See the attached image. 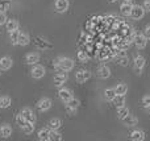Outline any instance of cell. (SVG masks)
Instances as JSON below:
<instances>
[{
	"label": "cell",
	"mask_w": 150,
	"mask_h": 141,
	"mask_svg": "<svg viewBox=\"0 0 150 141\" xmlns=\"http://www.w3.org/2000/svg\"><path fill=\"white\" fill-rule=\"evenodd\" d=\"M74 67V61L71 58H61L59 61V69L63 71H70Z\"/></svg>",
	"instance_id": "obj_1"
},
{
	"label": "cell",
	"mask_w": 150,
	"mask_h": 141,
	"mask_svg": "<svg viewBox=\"0 0 150 141\" xmlns=\"http://www.w3.org/2000/svg\"><path fill=\"white\" fill-rule=\"evenodd\" d=\"M144 13H145V9H144L142 7H140V5H134V7H132V11H130L129 16L132 18H134V20H138V18H142Z\"/></svg>",
	"instance_id": "obj_2"
},
{
	"label": "cell",
	"mask_w": 150,
	"mask_h": 141,
	"mask_svg": "<svg viewBox=\"0 0 150 141\" xmlns=\"http://www.w3.org/2000/svg\"><path fill=\"white\" fill-rule=\"evenodd\" d=\"M30 74H32V77H33V78H36V79L42 78V77L45 75V67H44V66L37 65V63H36V65L33 66V69H32Z\"/></svg>",
	"instance_id": "obj_3"
},
{
	"label": "cell",
	"mask_w": 150,
	"mask_h": 141,
	"mask_svg": "<svg viewBox=\"0 0 150 141\" xmlns=\"http://www.w3.org/2000/svg\"><path fill=\"white\" fill-rule=\"evenodd\" d=\"M78 107H79V100L74 99V98H71V99L66 103V110H67V112L70 113V115H74V113L76 112Z\"/></svg>",
	"instance_id": "obj_4"
},
{
	"label": "cell",
	"mask_w": 150,
	"mask_h": 141,
	"mask_svg": "<svg viewBox=\"0 0 150 141\" xmlns=\"http://www.w3.org/2000/svg\"><path fill=\"white\" fill-rule=\"evenodd\" d=\"M75 78H76V81L79 82V83H84V82H87L88 79L91 78V73L87 70H79L75 74Z\"/></svg>",
	"instance_id": "obj_5"
},
{
	"label": "cell",
	"mask_w": 150,
	"mask_h": 141,
	"mask_svg": "<svg viewBox=\"0 0 150 141\" xmlns=\"http://www.w3.org/2000/svg\"><path fill=\"white\" fill-rule=\"evenodd\" d=\"M134 44L138 49H144V47L146 46V44H148V38L145 37V34L138 33V34L134 36Z\"/></svg>",
	"instance_id": "obj_6"
},
{
	"label": "cell",
	"mask_w": 150,
	"mask_h": 141,
	"mask_svg": "<svg viewBox=\"0 0 150 141\" xmlns=\"http://www.w3.org/2000/svg\"><path fill=\"white\" fill-rule=\"evenodd\" d=\"M58 96H59V99L62 100V102L67 103L69 100L73 98V92H71L70 90H67V89H61L59 92H58Z\"/></svg>",
	"instance_id": "obj_7"
},
{
	"label": "cell",
	"mask_w": 150,
	"mask_h": 141,
	"mask_svg": "<svg viewBox=\"0 0 150 141\" xmlns=\"http://www.w3.org/2000/svg\"><path fill=\"white\" fill-rule=\"evenodd\" d=\"M66 79H67V74H66L63 70L59 71V73H57L54 75V83H55V86H62V84L66 82Z\"/></svg>",
	"instance_id": "obj_8"
},
{
	"label": "cell",
	"mask_w": 150,
	"mask_h": 141,
	"mask_svg": "<svg viewBox=\"0 0 150 141\" xmlns=\"http://www.w3.org/2000/svg\"><path fill=\"white\" fill-rule=\"evenodd\" d=\"M21 115L24 116V119H25L26 121L36 123V115L33 113V111H32L30 108H24V110L21 111Z\"/></svg>",
	"instance_id": "obj_9"
},
{
	"label": "cell",
	"mask_w": 150,
	"mask_h": 141,
	"mask_svg": "<svg viewBox=\"0 0 150 141\" xmlns=\"http://www.w3.org/2000/svg\"><path fill=\"white\" fill-rule=\"evenodd\" d=\"M69 8V0H57L55 1V11L59 13L66 12Z\"/></svg>",
	"instance_id": "obj_10"
},
{
	"label": "cell",
	"mask_w": 150,
	"mask_h": 141,
	"mask_svg": "<svg viewBox=\"0 0 150 141\" xmlns=\"http://www.w3.org/2000/svg\"><path fill=\"white\" fill-rule=\"evenodd\" d=\"M11 67H12V58L7 55L0 58V70H9Z\"/></svg>",
	"instance_id": "obj_11"
},
{
	"label": "cell",
	"mask_w": 150,
	"mask_h": 141,
	"mask_svg": "<svg viewBox=\"0 0 150 141\" xmlns=\"http://www.w3.org/2000/svg\"><path fill=\"white\" fill-rule=\"evenodd\" d=\"M37 107H38L40 111H47L50 107H52V100H50L49 98H42V99L38 102Z\"/></svg>",
	"instance_id": "obj_12"
},
{
	"label": "cell",
	"mask_w": 150,
	"mask_h": 141,
	"mask_svg": "<svg viewBox=\"0 0 150 141\" xmlns=\"http://www.w3.org/2000/svg\"><path fill=\"white\" fill-rule=\"evenodd\" d=\"M40 61V54L38 53H29L25 57V63L26 65H36Z\"/></svg>",
	"instance_id": "obj_13"
},
{
	"label": "cell",
	"mask_w": 150,
	"mask_h": 141,
	"mask_svg": "<svg viewBox=\"0 0 150 141\" xmlns=\"http://www.w3.org/2000/svg\"><path fill=\"white\" fill-rule=\"evenodd\" d=\"M11 135H12V128H11V125H8V124H3V125L0 127V137H3V139H8Z\"/></svg>",
	"instance_id": "obj_14"
},
{
	"label": "cell",
	"mask_w": 150,
	"mask_h": 141,
	"mask_svg": "<svg viewBox=\"0 0 150 141\" xmlns=\"http://www.w3.org/2000/svg\"><path fill=\"white\" fill-rule=\"evenodd\" d=\"M98 75L100 77V78L105 79L111 75V70H109L108 66H100V67L98 69Z\"/></svg>",
	"instance_id": "obj_15"
},
{
	"label": "cell",
	"mask_w": 150,
	"mask_h": 141,
	"mask_svg": "<svg viewBox=\"0 0 150 141\" xmlns=\"http://www.w3.org/2000/svg\"><path fill=\"white\" fill-rule=\"evenodd\" d=\"M47 125H49V129H52V131H58V129L61 128V125H62V121H61V119L54 118L49 121Z\"/></svg>",
	"instance_id": "obj_16"
},
{
	"label": "cell",
	"mask_w": 150,
	"mask_h": 141,
	"mask_svg": "<svg viewBox=\"0 0 150 141\" xmlns=\"http://www.w3.org/2000/svg\"><path fill=\"white\" fill-rule=\"evenodd\" d=\"M137 121H138V120H137V118L132 116L130 113H129L128 116H125L124 119H122V123H124L127 127H134L136 124H137Z\"/></svg>",
	"instance_id": "obj_17"
},
{
	"label": "cell",
	"mask_w": 150,
	"mask_h": 141,
	"mask_svg": "<svg viewBox=\"0 0 150 141\" xmlns=\"http://www.w3.org/2000/svg\"><path fill=\"white\" fill-rule=\"evenodd\" d=\"M129 137L132 140H136V141H142V140H145V133H144L142 131H133V132H130V135H129Z\"/></svg>",
	"instance_id": "obj_18"
},
{
	"label": "cell",
	"mask_w": 150,
	"mask_h": 141,
	"mask_svg": "<svg viewBox=\"0 0 150 141\" xmlns=\"http://www.w3.org/2000/svg\"><path fill=\"white\" fill-rule=\"evenodd\" d=\"M28 44H29V34L25 33V32H20L18 33V45L25 46Z\"/></svg>",
	"instance_id": "obj_19"
},
{
	"label": "cell",
	"mask_w": 150,
	"mask_h": 141,
	"mask_svg": "<svg viewBox=\"0 0 150 141\" xmlns=\"http://www.w3.org/2000/svg\"><path fill=\"white\" fill-rule=\"evenodd\" d=\"M113 104L116 106L117 108L119 107H122V106L125 104V95H116V96L113 98Z\"/></svg>",
	"instance_id": "obj_20"
},
{
	"label": "cell",
	"mask_w": 150,
	"mask_h": 141,
	"mask_svg": "<svg viewBox=\"0 0 150 141\" xmlns=\"http://www.w3.org/2000/svg\"><path fill=\"white\" fill-rule=\"evenodd\" d=\"M21 129H23V131L25 132L26 135L33 133V131H34V123H30V121H25V124L21 127Z\"/></svg>",
	"instance_id": "obj_21"
},
{
	"label": "cell",
	"mask_w": 150,
	"mask_h": 141,
	"mask_svg": "<svg viewBox=\"0 0 150 141\" xmlns=\"http://www.w3.org/2000/svg\"><path fill=\"white\" fill-rule=\"evenodd\" d=\"M132 7H133V5L130 4L129 1L122 3V4L120 5V9H121V13H122V15H129L130 11H132Z\"/></svg>",
	"instance_id": "obj_22"
},
{
	"label": "cell",
	"mask_w": 150,
	"mask_h": 141,
	"mask_svg": "<svg viewBox=\"0 0 150 141\" xmlns=\"http://www.w3.org/2000/svg\"><path fill=\"white\" fill-rule=\"evenodd\" d=\"M18 29V21L12 18V20H8L7 21V30L8 32H12V30H16Z\"/></svg>",
	"instance_id": "obj_23"
},
{
	"label": "cell",
	"mask_w": 150,
	"mask_h": 141,
	"mask_svg": "<svg viewBox=\"0 0 150 141\" xmlns=\"http://www.w3.org/2000/svg\"><path fill=\"white\" fill-rule=\"evenodd\" d=\"M115 91H116V95H125L128 91V86L125 83H119L115 89Z\"/></svg>",
	"instance_id": "obj_24"
},
{
	"label": "cell",
	"mask_w": 150,
	"mask_h": 141,
	"mask_svg": "<svg viewBox=\"0 0 150 141\" xmlns=\"http://www.w3.org/2000/svg\"><path fill=\"white\" fill-rule=\"evenodd\" d=\"M38 139L42 140V141H46V140H50V129H41V131L38 132Z\"/></svg>",
	"instance_id": "obj_25"
},
{
	"label": "cell",
	"mask_w": 150,
	"mask_h": 141,
	"mask_svg": "<svg viewBox=\"0 0 150 141\" xmlns=\"http://www.w3.org/2000/svg\"><path fill=\"white\" fill-rule=\"evenodd\" d=\"M134 67L136 69H144L145 67V58L142 55H137L134 60Z\"/></svg>",
	"instance_id": "obj_26"
},
{
	"label": "cell",
	"mask_w": 150,
	"mask_h": 141,
	"mask_svg": "<svg viewBox=\"0 0 150 141\" xmlns=\"http://www.w3.org/2000/svg\"><path fill=\"white\" fill-rule=\"evenodd\" d=\"M18 33H20V30H18V29L9 32V40H11V42H12L13 45H17L18 44Z\"/></svg>",
	"instance_id": "obj_27"
},
{
	"label": "cell",
	"mask_w": 150,
	"mask_h": 141,
	"mask_svg": "<svg viewBox=\"0 0 150 141\" xmlns=\"http://www.w3.org/2000/svg\"><path fill=\"white\" fill-rule=\"evenodd\" d=\"M129 115V108L125 107V106H122V107H119V110H117V116H119L120 119H124L125 116Z\"/></svg>",
	"instance_id": "obj_28"
},
{
	"label": "cell",
	"mask_w": 150,
	"mask_h": 141,
	"mask_svg": "<svg viewBox=\"0 0 150 141\" xmlns=\"http://www.w3.org/2000/svg\"><path fill=\"white\" fill-rule=\"evenodd\" d=\"M12 103L9 96H1L0 98V108H8Z\"/></svg>",
	"instance_id": "obj_29"
},
{
	"label": "cell",
	"mask_w": 150,
	"mask_h": 141,
	"mask_svg": "<svg viewBox=\"0 0 150 141\" xmlns=\"http://www.w3.org/2000/svg\"><path fill=\"white\" fill-rule=\"evenodd\" d=\"M104 96H105L107 100H113V98L116 96V91H115V89H107L105 91H104Z\"/></svg>",
	"instance_id": "obj_30"
},
{
	"label": "cell",
	"mask_w": 150,
	"mask_h": 141,
	"mask_svg": "<svg viewBox=\"0 0 150 141\" xmlns=\"http://www.w3.org/2000/svg\"><path fill=\"white\" fill-rule=\"evenodd\" d=\"M117 61H119V65H121V66H127L128 65V58H127V55H125V53H120Z\"/></svg>",
	"instance_id": "obj_31"
},
{
	"label": "cell",
	"mask_w": 150,
	"mask_h": 141,
	"mask_svg": "<svg viewBox=\"0 0 150 141\" xmlns=\"http://www.w3.org/2000/svg\"><path fill=\"white\" fill-rule=\"evenodd\" d=\"M50 140H62V136H61L59 133H58L57 131H52L50 129Z\"/></svg>",
	"instance_id": "obj_32"
},
{
	"label": "cell",
	"mask_w": 150,
	"mask_h": 141,
	"mask_svg": "<svg viewBox=\"0 0 150 141\" xmlns=\"http://www.w3.org/2000/svg\"><path fill=\"white\" fill-rule=\"evenodd\" d=\"M78 58H79V61H82V62H86V61L88 60V55L86 52L80 50V52H78Z\"/></svg>",
	"instance_id": "obj_33"
},
{
	"label": "cell",
	"mask_w": 150,
	"mask_h": 141,
	"mask_svg": "<svg viewBox=\"0 0 150 141\" xmlns=\"http://www.w3.org/2000/svg\"><path fill=\"white\" fill-rule=\"evenodd\" d=\"M16 121H17V124L20 125V128H21V127H23L24 124H25V121H26V120L24 119V116L20 113V115H17V118H16Z\"/></svg>",
	"instance_id": "obj_34"
},
{
	"label": "cell",
	"mask_w": 150,
	"mask_h": 141,
	"mask_svg": "<svg viewBox=\"0 0 150 141\" xmlns=\"http://www.w3.org/2000/svg\"><path fill=\"white\" fill-rule=\"evenodd\" d=\"M7 23V15L4 13V11H0V25H4Z\"/></svg>",
	"instance_id": "obj_35"
},
{
	"label": "cell",
	"mask_w": 150,
	"mask_h": 141,
	"mask_svg": "<svg viewBox=\"0 0 150 141\" xmlns=\"http://www.w3.org/2000/svg\"><path fill=\"white\" fill-rule=\"evenodd\" d=\"M142 8L146 11V12H150V0H146L145 3L142 4Z\"/></svg>",
	"instance_id": "obj_36"
},
{
	"label": "cell",
	"mask_w": 150,
	"mask_h": 141,
	"mask_svg": "<svg viewBox=\"0 0 150 141\" xmlns=\"http://www.w3.org/2000/svg\"><path fill=\"white\" fill-rule=\"evenodd\" d=\"M142 103H144V106H145V107H148V106H150V96H144Z\"/></svg>",
	"instance_id": "obj_37"
},
{
	"label": "cell",
	"mask_w": 150,
	"mask_h": 141,
	"mask_svg": "<svg viewBox=\"0 0 150 141\" xmlns=\"http://www.w3.org/2000/svg\"><path fill=\"white\" fill-rule=\"evenodd\" d=\"M145 37L148 40H150V26H148V28L145 29Z\"/></svg>",
	"instance_id": "obj_38"
},
{
	"label": "cell",
	"mask_w": 150,
	"mask_h": 141,
	"mask_svg": "<svg viewBox=\"0 0 150 141\" xmlns=\"http://www.w3.org/2000/svg\"><path fill=\"white\" fill-rule=\"evenodd\" d=\"M141 70H142V69H136V67H134V71H136V74H141Z\"/></svg>",
	"instance_id": "obj_39"
},
{
	"label": "cell",
	"mask_w": 150,
	"mask_h": 141,
	"mask_svg": "<svg viewBox=\"0 0 150 141\" xmlns=\"http://www.w3.org/2000/svg\"><path fill=\"white\" fill-rule=\"evenodd\" d=\"M146 108H148V112H149V115H150V106H148Z\"/></svg>",
	"instance_id": "obj_40"
},
{
	"label": "cell",
	"mask_w": 150,
	"mask_h": 141,
	"mask_svg": "<svg viewBox=\"0 0 150 141\" xmlns=\"http://www.w3.org/2000/svg\"><path fill=\"white\" fill-rule=\"evenodd\" d=\"M109 1H116V0H109Z\"/></svg>",
	"instance_id": "obj_41"
},
{
	"label": "cell",
	"mask_w": 150,
	"mask_h": 141,
	"mask_svg": "<svg viewBox=\"0 0 150 141\" xmlns=\"http://www.w3.org/2000/svg\"><path fill=\"white\" fill-rule=\"evenodd\" d=\"M127 1H130V0H127Z\"/></svg>",
	"instance_id": "obj_42"
},
{
	"label": "cell",
	"mask_w": 150,
	"mask_h": 141,
	"mask_svg": "<svg viewBox=\"0 0 150 141\" xmlns=\"http://www.w3.org/2000/svg\"><path fill=\"white\" fill-rule=\"evenodd\" d=\"M0 75H1V73H0Z\"/></svg>",
	"instance_id": "obj_43"
}]
</instances>
